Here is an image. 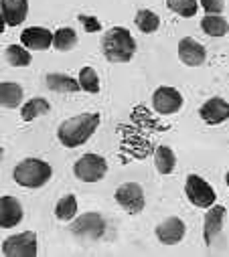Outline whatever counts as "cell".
Instances as JSON below:
<instances>
[{"mask_svg":"<svg viewBox=\"0 0 229 257\" xmlns=\"http://www.w3.org/2000/svg\"><path fill=\"white\" fill-rule=\"evenodd\" d=\"M99 123H101V115L95 111L73 115L59 123V127H57V140L65 148H79L95 134Z\"/></svg>","mask_w":229,"mask_h":257,"instance_id":"obj_1","label":"cell"},{"mask_svg":"<svg viewBox=\"0 0 229 257\" xmlns=\"http://www.w3.org/2000/svg\"><path fill=\"white\" fill-rule=\"evenodd\" d=\"M101 53L109 63H128L136 55V39L126 27H111L101 37Z\"/></svg>","mask_w":229,"mask_h":257,"instance_id":"obj_2","label":"cell"},{"mask_svg":"<svg viewBox=\"0 0 229 257\" xmlns=\"http://www.w3.org/2000/svg\"><path fill=\"white\" fill-rule=\"evenodd\" d=\"M13 178L23 188H43L53 178V166L41 158H25L15 166Z\"/></svg>","mask_w":229,"mask_h":257,"instance_id":"obj_3","label":"cell"},{"mask_svg":"<svg viewBox=\"0 0 229 257\" xmlns=\"http://www.w3.org/2000/svg\"><path fill=\"white\" fill-rule=\"evenodd\" d=\"M185 195L189 203L197 209H209L217 203V192L215 188L199 174H189L185 180Z\"/></svg>","mask_w":229,"mask_h":257,"instance_id":"obj_4","label":"cell"},{"mask_svg":"<svg viewBox=\"0 0 229 257\" xmlns=\"http://www.w3.org/2000/svg\"><path fill=\"white\" fill-rule=\"evenodd\" d=\"M73 174L81 182H99L107 174V160L99 154L87 152L73 164Z\"/></svg>","mask_w":229,"mask_h":257,"instance_id":"obj_5","label":"cell"},{"mask_svg":"<svg viewBox=\"0 0 229 257\" xmlns=\"http://www.w3.org/2000/svg\"><path fill=\"white\" fill-rule=\"evenodd\" d=\"M116 203L128 213V215H140L146 207V195L144 188L138 182H124L113 192Z\"/></svg>","mask_w":229,"mask_h":257,"instance_id":"obj_6","label":"cell"},{"mask_svg":"<svg viewBox=\"0 0 229 257\" xmlns=\"http://www.w3.org/2000/svg\"><path fill=\"white\" fill-rule=\"evenodd\" d=\"M39 245H37V233L35 231H23L17 235H11L3 243V253L7 257H37Z\"/></svg>","mask_w":229,"mask_h":257,"instance_id":"obj_7","label":"cell"},{"mask_svg":"<svg viewBox=\"0 0 229 257\" xmlns=\"http://www.w3.org/2000/svg\"><path fill=\"white\" fill-rule=\"evenodd\" d=\"M185 99L183 93L177 87H170V85H160L158 89H154L152 93V107L156 113L160 115H173L177 111H181Z\"/></svg>","mask_w":229,"mask_h":257,"instance_id":"obj_8","label":"cell"},{"mask_svg":"<svg viewBox=\"0 0 229 257\" xmlns=\"http://www.w3.org/2000/svg\"><path fill=\"white\" fill-rule=\"evenodd\" d=\"M71 233L79 239H99L105 233V219L99 213H83L71 221Z\"/></svg>","mask_w":229,"mask_h":257,"instance_id":"obj_9","label":"cell"},{"mask_svg":"<svg viewBox=\"0 0 229 257\" xmlns=\"http://www.w3.org/2000/svg\"><path fill=\"white\" fill-rule=\"evenodd\" d=\"M154 233L162 245H179L187 235V225L181 217H166L156 225Z\"/></svg>","mask_w":229,"mask_h":257,"instance_id":"obj_10","label":"cell"},{"mask_svg":"<svg viewBox=\"0 0 229 257\" xmlns=\"http://www.w3.org/2000/svg\"><path fill=\"white\" fill-rule=\"evenodd\" d=\"M225 217H227V209L223 205H211L205 213V219H203V239H205V245L211 247L213 241L219 237V233L223 231V225H225Z\"/></svg>","mask_w":229,"mask_h":257,"instance_id":"obj_11","label":"cell"},{"mask_svg":"<svg viewBox=\"0 0 229 257\" xmlns=\"http://www.w3.org/2000/svg\"><path fill=\"white\" fill-rule=\"evenodd\" d=\"M179 59L183 65L187 67H201L203 63L207 61V49L193 37H185L179 41Z\"/></svg>","mask_w":229,"mask_h":257,"instance_id":"obj_12","label":"cell"},{"mask_svg":"<svg viewBox=\"0 0 229 257\" xmlns=\"http://www.w3.org/2000/svg\"><path fill=\"white\" fill-rule=\"evenodd\" d=\"M199 117L209 125H219L229 119V101L223 97H209L199 107Z\"/></svg>","mask_w":229,"mask_h":257,"instance_id":"obj_13","label":"cell"},{"mask_svg":"<svg viewBox=\"0 0 229 257\" xmlns=\"http://www.w3.org/2000/svg\"><path fill=\"white\" fill-rule=\"evenodd\" d=\"M23 217H25V211L19 199L11 195L0 197V229H13L21 225Z\"/></svg>","mask_w":229,"mask_h":257,"instance_id":"obj_14","label":"cell"},{"mask_svg":"<svg viewBox=\"0 0 229 257\" xmlns=\"http://www.w3.org/2000/svg\"><path fill=\"white\" fill-rule=\"evenodd\" d=\"M21 45L29 51H47L53 47V33L45 27H29L21 33Z\"/></svg>","mask_w":229,"mask_h":257,"instance_id":"obj_15","label":"cell"},{"mask_svg":"<svg viewBox=\"0 0 229 257\" xmlns=\"http://www.w3.org/2000/svg\"><path fill=\"white\" fill-rule=\"evenodd\" d=\"M0 13L7 21V27H19L27 21L29 0H0Z\"/></svg>","mask_w":229,"mask_h":257,"instance_id":"obj_16","label":"cell"},{"mask_svg":"<svg viewBox=\"0 0 229 257\" xmlns=\"http://www.w3.org/2000/svg\"><path fill=\"white\" fill-rule=\"evenodd\" d=\"M45 85L51 89V91H57V93H77L81 91L79 87V81L67 73H47L45 75Z\"/></svg>","mask_w":229,"mask_h":257,"instance_id":"obj_17","label":"cell"},{"mask_svg":"<svg viewBox=\"0 0 229 257\" xmlns=\"http://www.w3.org/2000/svg\"><path fill=\"white\" fill-rule=\"evenodd\" d=\"M25 91L19 83L15 81H3L0 83V105L7 109H17L23 105Z\"/></svg>","mask_w":229,"mask_h":257,"instance_id":"obj_18","label":"cell"},{"mask_svg":"<svg viewBox=\"0 0 229 257\" xmlns=\"http://www.w3.org/2000/svg\"><path fill=\"white\" fill-rule=\"evenodd\" d=\"M154 166L158 170V174L162 176H168V174H173L175 168H177V154L173 152V148L170 146H158L154 150Z\"/></svg>","mask_w":229,"mask_h":257,"instance_id":"obj_19","label":"cell"},{"mask_svg":"<svg viewBox=\"0 0 229 257\" xmlns=\"http://www.w3.org/2000/svg\"><path fill=\"white\" fill-rule=\"evenodd\" d=\"M201 31L213 39H219L229 33V23L223 15H205L201 19Z\"/></svg>","mask_w":229,"mask_h":257,"instance_id":"obj_20","label":"cell"},{"mask_svg":"<svg viewBox=\"0 0 229 257\" xmlns=\"http://www.w3.org/2000/svg\"><path fill=\"white\" fill-rule=\"evenodd\" d=\"M49 111H51V103L45 97H33V99H29L21 105L23 121H33V119H37V117H41Z\"/></svg>","mask_w":229,"mask_h":257,"instance_id":"obj_21","label":"cell"},{"mask_svg":"<svg viewBox=\"0 0 229 257\" xmlns=\"http://www.w3.org/2000/svg\"><path fill=\"white\" fill-rule=\"evenodd\" d=\"M77 45V33L71 27H61L53 33V49L59 53H69Z\"/></svg>","mask_w":229,"mask_h":257,"instance_id":"obj_22","label":"cell"},{"mask_svg":"<svg viewBox=\"0 0 229 257\" xmlns=\"http://www.w3.org/2000/svg\"><path fill=\"white\" fill-rule=\"evenodd\" d=\"M77 199H75V195H65V197H61L59 201H57V205H55V217L59 219V221H63V223H71L75 217H77Z\"/></svg>","mask_w":229,"mask_h":257,"instance_id":"obj_23","label":"cell"},{"mask_svg":"<svg viewBox=\"0 0 229 257\" xmlns=\"http://www.w3.org/2000/svg\"><path fill=\"white\" fill-rule=\"evenodd\" d=\"M134 23H136L138 31H142L144 35H152L160 29V17L150 9H140L134 17Z\"/></svg>","mask_w":229,"mask_h":257,"instance_id":"obj_24","label":"cell"},{"mask_svg":"<svg viewBox=\"0 0 229 257\" xmlns=\"http://www.w3.org/2000/svg\"><path fill=\"white\" fill-rule=\"evenodd\" d=\"M7 61L11 63L13 67H29L31 65V61H33V53L23 47V45H9L7 47Z\"/></svg>","mask_w":229,"mask_h":257,"instance_id":"obj_25","label":"cell"},{"mask_svg":"<svg viewBox=\"0 0 229 257\" xmlns=\"http://www.w3.org/2000/svg\"><path fill=\"white\" fill-rule=\"evenodd\" d=\"M166 7L183 19H193L201 9L197 0H166Z\"/></svg>","mask_w":229,"mask_h":257,"instance_id":"obj_26","label":"cell"},{"mask_svg":"<svg viewBox=\"0 0 229 257\" xmlns=\"http://www.w3.org/2000/svg\"><path fill=\"white\" fill-rule=\"evenodd\" d=\"M77 81H79V87L81 91H87V93H99V77L95 73L93 67H81L79 69V75H77Z\"/></svg>","mask_w":229,"mask_h":257,"instance_id":"obj_27","label":"cell"},{"mask_svg":"<svg viewBox=\"0 0 229 257\" xmlns=\"http://www.w3.org/2000/svg\"><path fill=\"white\" fill-rule=\"evenodd\" d=\"M77 21L81 23L85 33H99L101 31V21L97 17H93V15H79Z\"/></svg>","mask_w":229,"mask_h":257,"instance_id":"obj_28","label":"cell"},{"mask_svg":"<svg viewBox=\"0 0 229 257\" xmlns=\"http://www.w3.org/2000/svg\"><path fill=\"white\" fill-rule=\"evenodd\" d=\"M199 7L207 15H221L225 9V0H199Z\"/></svg>","mask_w":229,"mask_h":257,"instance_id":"obj_29","label":"cell"},{"mask_svg":"<svg viewBox=\"0 0 229 257\" xmlns=\"http://www.w3.org/2000/svg\"><path fill=\"white\" fill-rule=\"evenodd\" d=\"M5 29H7V21H5L3 13H0V35H3V33H5Z\"/></svg>","mask_w":229,"mask_h":257,"instance_id":"obj_30","label":"cell"},{"mask_svg":"<svg viewBox=\"0 0 229 257\" xmlns=\"http://www.w3.org/2000/svg\"><path fill=\"white\" fill-rule=\"evenodd\" d=\"M225 184L229 186V170H227V174H225Z\"/></svg>","mask_w":229,"mask_h":257,"instance_id":"obj_31","label":"cell"},{"mask_svg":"<svg viewBox=\"0 0 229 257\" xmlns=\"http://www.w3.org/2000/svg\"><path fill=\"white\" fill-rule=\"evenodd\" d=\"M3 156H5V150H3V146H0V160H3Z\"/></svg>","mask_w":229,"mask_h":257,"instance_id":"obj_32","label":"cell"}]
</instances>
